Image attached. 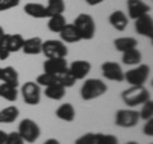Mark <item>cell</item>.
Instances as JSON below:
<instances>
[{
    "instance_id": "obj_5",
    "label": "cell",
    "mask_w": 153,
    "mask_h": 144,
    "mask_svg": "<svg viewBox=\"0 0 153 144\" xmlns=\"http://www.w3.org/2000/svg\"><path fill=\"white\" fill-rule=\"evenodd\" d=\"M18 133L27 143H35L41 135L38 124L32 119H23L18 125Z\"/></svg>"
},
{
    "instance_id": "obj_31",
    "label": "cell",
    "mask_w": 153,
    "mask_h": 144,
    "mask_svg": "<svg viewBox=\"0 0 153 144\" xmlns=\"http://www.w3.org/2000/svg\"><path fill=\"white\" fill-rule=\"evenodd\" d=\"M10 50H9V45H8V40H7V33L4 38L0 42V60L1 61H5L9 59V56H10Z\"/></svg>"
},
{
    "instance_id": "obj_1",
    "label": "cell",
    "mask_w": 153,
    "mask_h": 144,
    "mask_svg": "<svg viewBox=\"0 0 153 144\" xmlns=\"http://www.w3.org/2000/svg\"><path fill=\"white\" fill-rule=\"evenodd\" d=\"M121 99L128 107H138L151 99V93L144 85H130V88L123 91Z\"/></svg>"
},
{
    "instance_id": "obj_20",
    "label": "cell",
    "mask_w": 153,
    "mask_h": 144,
    "mask_svg": "<svg viewBox=\"0 0 153 144\" xmlns=\"http://www.w3.org/2000/svg\"><path fill=\"white\" fill-rule=\"evenodd\" d=\"M0 80L5 84H10L14 87H18L19 84V74L13 66H5L0 68Z\"/></svg>"
},
{
    "instance_id": "obj_6",
    "label": "cell",
    "mask_w": 153,
    "mask_h": 144,
    "mask_svg": "<svg viewBox=\"0 0 153 144\" xmlns=\"http://www.w3.org/2000/svg\"><path fill=\"white\" fill-rule=\"evenodd\" d=\"M139 111L133 108H121L117 110L115 115V125L120 128H134L139 122Z\"/></svg>"
},
{
    "instance_id": "obj_12",
    "label": "cell",
    "mask_w": 153,
    "mask_h": 144,
    "mask_svg": "<svg viewBox=\"0 0 153 144\" xmlns=\"http://www.w3.org/2000/svg\"><path fill=\"white\" fill-rule=\"evenodd\" d=\"M68 69L70 71V74L74 76L75 80H83L89 74L92 65L87 60H75L68 66Z\"/></svg>"
},
{
    "instance_id": "obj_14",
    "label": "cell",
    "mask_w": 153,
    "mask_h": 144,
    "mask_svg": "<svg viewBox=\"0 0 153 144\" xmlns=\"http://www.w3.org/2000/svg\"><path fill=\"white\" fill-rule=\"evenodd\" d=\"M68 61L66 57H52L46 59L44 63V73L47 74H59L68 69Z\"/></svg>"
},
{
    "instance_id": "obj_17",
    "label": "cell",
    "mask_w": 153,
    "mask_h": 144,
    "mask_svg": "<svg viewBox=\"0 0 153 144\" xmlns=\"http://www.w3.org/2000/svg\"><path fill=\"white\" fill-rule=\"evenodd\" d=\"M42 42L44 41L40 37H30L27 40L25 38L21 51H23V54L26 55H38L42 51Z\"/></svg>"
},
{
    "instance_id": "obj_7",
    "label": "cell",
    "mask_w": 153,
    "mask_h": 144,
    "mask_svg": "<svg viewBox=\"0 0 153 144\" xmlns=\"http://www.w3.org/2000/svg\"><path fill=\"white\" fill-rule=\"evenodd\" d=\"M41 54H44L46 56V59L66 57L68 56V47L60 40H46L42 42Z\"/></svg>"
},
{
    "instance_id": "obj_10",
    "label": "cell",
    "mask_w": 153,
    "mask_h": 144,
    "mask_svg": "<svg viewBox=\"0 0 153 144\" xmlns=\"http://www.w3.org/2000/svg\"><path fill=\"white\" fill-rule=\"evenodd\" d=\"M101 70H102V75L107 80L117 82V83L124 80V70L120 66V64L115 63V61H105L101 65Z\"/></svg>"
},
{
    "instance_id": "obj_33",
    "label": "cell",
    "mask_w": 153,
    "mask_h": 144,
    "mask_svg": "<svg viewBox=\"0 0 153 144\" xmlns=\"http://www.w3.org/2000/svg\"><path fill=\"white\" fill-rule=\"evenodd\" d=\"M19 1H21V0H0V12L8 10V9H12L14 7H18Z\"/></svg>"
},
{
    "instance_id": "obj_38",
    "label": "cell",
    "mask_w": 153,
    "mask_h": 144,
    "mask_svg": "<svg viewBox=\"0 0 153 144\" xmlns=\"http://www.w3.org/2000/svg\"><path fill=\"white\" fill-rule=\"evenodd\" d=\"M4 36H5V31H4V28L0 26V42H1V40L4 38Z\"/></svg>"
},
{
    "instance_id": "obj_15",
    "label": "cell",
    "mask_w": 153,
    "mask_h": 144,
    "mask_svg": "<svg viewBox=\"0 0 153 144\" xmlns=\"http://www.w3.org/2000/svg\"><path fill=\"white\" fill-rule=\"evenodd\" d=\"M60 35V41L66 42V44H76V42L82 41L78 31L74 27L73 23H66L65 27L59 32Z\"/></svg>"
},
{
    "instance_id": "obj_30",
    "label": "cell",
    "mask_w": 153,
    "mask_h": 144,
    "mask_svg": "<svg viewBox=\"0 0 153 144\" xmlns=\"http://www.w3.org/2000/svg\"><path fill=\"white\" fill-rule=\"evenodd\" d=\"M139 119L144 120V121H147V120H149V119H153V101H152V98L142 105V108L139 111Z\"/></svg>"
},
{
    "instance_id": "obj_24",
    "label": "cell",
    "mask_w": 153,
    "mask_h": 144,
    "mask_svg": "<svg viewBox=\"0 0 153 144\" xmlns=\"http://www.w3.org/2000/svg\"><path fill=\"white\" fill-rule=\"evenodd\" d=\"M66 92V88L63 87L60 84H54V85H49V87H45V96L49 99L52 101H60L64 98Z\"/></svg>"
},
{
    "instance_id": "obj_34",
    "label": "cell",
    "mask_w": 153,
    "mask_h": 144,
    "mask_svg": "<svg viewBox=\"0 0 153 144\" xmlns=\"http://www.w3.org/2000/svg\"><path fill=\"white\" fill-rule=\"evenodd\" d=\"M143 133L147 137H153V119L147 120L144 126H143Z\"/></svg>"
},
{
    "instance_id": "obj_3",
    "label": "cell",
    "mask_w": 153,
    "mask_h": 144,
    "mask_svg": "<svg viewBox=\"0 0 153 144\" xmlns=\"http://www.w3.org/2000/svg\"><path fill=\"white\" fill-rule=\"evenodd\" d=\"M74 27L76 28L82 40H92L96 35V22L91 14L82 13L74 19Z\"/></svg>"
},
{
    "instance_id": "obj_4",
    "label": "cell",
    "mask_w": 153,
    "mask_h": 144,
    "mask_svg": "<svg viewBox=\"0 0 153 144\" xmlns=\"http://www.w3.org/2000/svg\"><path fill=\"white\" fill-rule=\"evenodd\" d=\"M151 75V68L146 64H138L133 69L124 71V80L130 85H144Z\"/></svg>"
},
{
    "instance_id": "obj_27",
    "label": "cell",
    "mask_w": 153,
    "mask_h": 144,
    "mask_svg": "<svg viewBox=\"0 0 153 144\" xmlns=\"http://www.w3.org/2000/svg\"><path fill=\"white\" fill-rule=\"evenodd\" d=\"M0 97L9 102H16L18 98V87L1 83L0 84Z\"/></svg>"
},
{
    "instance_id": "obj_26",
    "label": "cell",
    "mask_w": 153,
    "mask_h": 144,
    "mask_svg": "<svg viewBox=\"0 0 153 144\" xmlns=\"http://www.w3.org/2000/svg\"><path fill=\"white\" fill-rule=\"evenodd\" d=\"M46 12H47V18L56 16V14H64L65 12V1L64 0H47Z\"/></svg>"
},
{
    "instance_id": "obj_2",
    "label": "cell",
    "mask_w": 153,
    "mask_h": 144,
    "mask_svg": "<svg viewBox=\"0 0 153 144\" xmlns=\"http://www.w3.org/2000/svg\"><path fill=\"white\" fill-rule=\"evenodd\" d=\"M107 84L97 78H89L84 80L80 87V97L83 101H92L101 97L107 92Z\"/></svg>"
},
{
    "instance_id": "obj_21",
    "label": "cell",
    "mask_w": 153,
    "mask_h": 144,
    "mask_svg": "<svg viewBox=\"0 0 153 144\" xmlns=\"http://www.w3.org/2000/svg\"><path fill=\"white\" fill-rule=\"evenodd\" d=\"M114 46L117 51L124 52V51L138 47V41H137V38L129 37V36L128 37H117L114 40Z\"/></svg>"
},
{
    "instance_id": "obj_40",
    "label": "cell",
    "mask_w": 153,
    "mask_h": 144,
    "mask_svg": "<svg viewBox=\"0 0 153 144\" xmlns=\"http://www.w3.org/2000/svg\"><path fill=\"white\" fill-rule=\"evenodd\" d=\"M151 144H152V143H151Z\"/></svg>"
},
{
    "instance_id": "obj_8",
    "label": "cell",
    "mask_w": 153,
    "mask_h": 144,
    "mask_svg": "<svg viewBox=\"0 0 153 144\" xmlns=\"http://www.w3.org/2000/svg\"><path fill=\"white\" fill-rule=\"evenodd\" d=\"M74 144H119V139L112 134L87 133L79 137Z\"/></svg>"
},
{
    "instance_id": "obj_37",
    "label": "cell",
    "mask_w": 153,
    "mask_h": 144,
    "mask_svg": "<svg viewBox=\"0 0 153 144\" xmlns=\"http://www.w3.org/2000/svg\"><path fill=\"white\" fill-rule=\"evenodd\" d=\"M44 144H60V142L55 138H50V139H47V140H45Z\"/></svg>"
},
{
    "instance_id": "obj_39",
    "label": "cell",
    "mask_w": 153,
    "mask_h": 144,
    "mask_svg": "<svg viewBox=\"0 0 153 144\" xmlns=\"http://www.w3.org/2000/svg\"><path fill=\"white\" fill-rule=\"evenodd\" d=\"M125 144H139L138 142H134V140H130V142H128V143H125Z\"/></svg>"
},
{
    "instance_id": "obj_32",
    "label": "cell",
    "mask_w": 153,
    "mask_h": 144,
    "mask_svg": "<svg viewBox=\"0 0 153 144\" xmlns=\"http://www.w3.org/2000/svg\"><path fill=\"white\" fill-rule=\"evenodd\" d=\"M4 144H25V140L19 135L18 131H12V133H8L7 140Z\"/></svg>"
},
{
    "instance_id": "obj_22",
    "label": "cell",
    "mask_w": 153,
    "mask_h": 144,
    "mask_svg": "<svg viewBox=\"0 0 153 144\" xmlns=\"http://www.w3.org/2000/svg\"><path fill=\"white\" fill-rule=\"evenodd\" d=\"M121 60L125 65L135 66V65L142 63V52L138 50V47L131 49V50H128V51H124L123 56H121Z\"/></svg>"
},
{
    "instance_id": "obj_28",
    "label": "cell",
    "mask_w": 153,
    "mask_h": 144,
    "mask_svg": "<svg viewBox=\"0 0 153 144\" xmlns=\"http://www.w3.org/2000/svg\"><path fill=\"white\" fill-rule=\"evenodd\" d=\"M7 40L10 52H17L22 50L23 42H25V37L22 35H19V33H7Z\"/></svg>"
},
{
    "instance_id": "obj_25",
    "label": "cell",
    "mask_w": 153,
    "mask_h": 144,
    "mask_svg": "<svg viewBox=\"0 0 153 144\" xmlns=\"http://www.w3.org/2000/svg\"><path fill=\"white\" fill-rule=\"evenodd\" d=\"M47 19H49L47 28L54 33H59L66 24V18L64 17V14H56V16L49 17Z\"/></svg>"
},
{
    "instance_id": "obj_19",
    "label": "cell",
    "mask_w": 153,
    "mask_h": 144,
    "mask_svg": "<svg viewBox=\"0 0 153 144\" xmlns=\"http://www.w3.org/2000/svg\"><path fill=\"white\" fill-rule=\"evenodd\" d=\"M23 10L27 16H30L32 18L36 19H44L47 18V12H46V7L41 3H27Z\"/></svg>"
},
{
    "instance_id": "obj_29",
    "label": "cell",
    "mask_w": 153,
    "mask_h": 144,
    "mask_svg": "<svg viewBox=\"0 0 153 144\" xmlns=\"http://www.w3.org/2000/svg\"><path fill=\"white\" fill-rule=\"evenodd\" d=\"M56 76H57V80H59V84L63 85V87H65V88L73 87V85L75 84V82H76L74 79V76L70 74L69 69H66L65 71H63V73L56 74Z\"/></svg>"
},
{
    "instance_id": "obj_36",
    "label": "cell",
    "mask_w": 153,
    "mask_h": 144,
    "mask_svg": "<svg viewBox=\"0 0 153 144\" xmlns=\"http://www.w3.org/2000/svg\"><path fill=\"white\" fill-rule=\"evenodd\" d=\"M7 135H8V133H5L4 130H1V129H0V144H4V143H5Z\"/></svg>"
},
{
    "instance_id": "obj_16",
    "label": "cell",
    "mask_w": 153,
    "mask_h": 144,
    "mask_svg": "<svg viewBox=\"0 0 153 144\" xmlns=\"http://www.w3.org/2000/svg\"><path fill=\"white\" fill-rule=\"evenodd\" d=\"M108 23L119 32L125 31L128 27V16L123 10H114L108 16Z\"/></svg>"
},
{
    "instance_id": "obj_9",
    "label": "cell",
    "mask_w": 153,
    "mask_h": 144,
    "mask_svg": "<svg viewBox=\"0 0 153 144\" xmlns=\"http://www.w3.org/2000/svg\"><path fill=\"white\" fill-rule=\"evenodd\" d=\"M21 93L23 101L30 106H36L41 102V87L36 82H26L21 88Z\"/></svg>"
},
{
    "instance_id": "obj_23",
    "label": "cell",
    "mask_w": 153,
    "mask_h": 144,
    "mask_svg": "<svg viewBox=\"0 0 153 144\" xmlns=\"http://www.w3.org/2000/svg\"><path fill=\"white\" fill-rule=\"evenodd\" d=\"M19 116V110L17 106H8L0 110V124H12Z\"/></svg>"
},
{
    "instance_id": "obj_18",
    "label": "cell",
    "mask_w": 153,
    "mask_h": 144,
    "mask_svg": "<svg viewBox=\"0 0 153 144\" xmlns=\"http://www.w3.org/2000/svg\"><path fill=\"white\" fill-rule=\"evenodd\" d=\"M55 115H56L57 119L61 120V121L71 122V121H74L76 114H75V108H74L73 105L69 103V102H66V103L60 105V106L56 108Z\"/></svg>"
},
{
    "instance_id": "obj_11",
    "label": "cell",
    "mask_w": 153,
    "mask_h": 144,
    "mask_svg": "<svg viewBox=\"0 0 153 144\" xmlns=\"http://www.w3.org/2000/svg\"><path fill=\"white\" fill-rule=\"evenodd\" d=\"M134 27L138 35L148 37L149 40L153 38V18L149 13L137 18L134 22Z\"/></svg>"
},
{
    "instance_id": "obj_13",
    "label": "cell",
    "mask_w": 153,
    "mask_h": 144,
    "mask_svg": "<svg viewBox=\"0 0 153 144\" xmlns=\"http://www.w3.org/2000/svg\"><path fill=\"white\" fill-rule=\"evenodd\" d=\"M126 8L129 17L134 21L151 12V7L143 0H126Z\"/></svg>"
},
{
    "instance_id": "obj_35",
    "label": "cell",
    "mask_w": 153,
    "mask_h": 144,
    "mask_svg": "<svg viewBox=\"0 0 153 144\" xmlns=\"http://www.w3.org/2000/svg\"><path fill=\"white\" fill-rule=\"evenodd\" d=\"M85 4H88L89 7H96V5H100V4L103 3V0H84Z\"/></svg>"
}]
</instances>
